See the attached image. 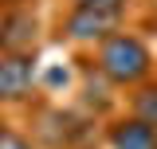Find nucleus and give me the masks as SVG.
<instances>
[{"mask_svg":"<svg viewBox=\"0 0 157 149\" xmlns=\"http://www.w3.org/2000/svg\"><path fill=\"white\" fill-rule=\"evenodd\" d=\"M94 71L114 90H134L137 82H145L153 74V51L141 36L118 28L102 43H94Z\"/></svg>","mask_w":157,"mask_h":149,"instance_id":"f257e3e1","label":"nucleus"},{"mask_svg":"<svg viewBox=\"0 0 157 149\" xmlns=\"http://www.w3.org/2000/svg\"><path fill=\"white\" fill-rule=\"evenodd\" d=\"M122 28V8H86V4H71L67 16L59 24L63 39L71 43H102V39Z\"/></svg>","mask_w":157,"mask_h":149,"instance_id":"f03ea898","label":"nucleus"},{"mask_svg":"<svg viewBox=\"0 0 157 149\" xmlns=\"http://www.w3.org/2000/svg\"><path fill=\"white\" fill-rule=\"evenodd\" d=\"M39 43V16L24 4L4 8L0 16V55H36Z\"/></svg>","mask_w":157,"mask_h":149,"instance_id":"7ed1b4c3","label":"nucleus"},{"mask_svg":"<svg viewBox=\"0 0 157 149\" xmlns=\"http://www.w3.org/2000/svg\"><path fill=\"white\" fill-rule=\"evenodd\" d=\"M36 86V55H0V106L28 102Z\"/></svg>","mask_w":157,"mask_h":149,"instance_id":"20e7f679","label":"nucleus"},{"mask_svg":"<svg viewBox=\"0 0 157 149\" xmlns=\"http://www.w3.org/2000/svg\"><path fill=\"white\" fill-rule=\"evenodd\" d=\"M106 149H157V126L141 122L134 114L114 118L106 126Z\"/></svg>","mask_w":157,"mask_h":149,"instance_id":"39448f33","label":"nucleus"},{"mask_svg":"<svg viewBox=\"0 0 157 149\" xmlns=\"http://www.w3.org/2000/svg\"><path fill=\"white\" fill-rule=\"evenodd\" d=\"M130 114L141 118V122H149V126H157V82L153 78H145V82L134 86V94H130Z\"/></svg>","mask_w":157,"mask_h":149,"instance_id":"423d86ee","label":"nucleus"},{"mask_svg":"<svg viewBox=\"0 0 157 149\" xmlns=\"http://www.w3.org/2000/svg\"><path fill=\"white\" fill-rule=\"evenodd\" d=\"M0 149H36V145H32V137H24L20 130L0 126Z\"/></svg>","mask_w":157,"mask_h":149,"instance_id":"0eeeda50","label":"nucleus"},{"mask_svg":"<svg viewBox=\"0 0 157 149\" xmlns=\"http://www.w3.org/2000/svg\"><path fill=\"white\" fill-rule=\"evenodd\" d=\"M71 4H86V8H122V12H126V0H71Z\"/></svg>","mask_w":157,"mask_h":149,"instance_id":"6e6552de","label":"nucleus"},{"mask_svg":"<svg viewBox=\"0 0 157 149\" xmlns=\"http://www.w3.org/2000/svg\"><path fill=\"white\" fill-rule=\"evenodd\" d=\"M12 4H16V0H0V8H12Z\"/></svg>","mask_w":157,"mask_h":149,"instance_id":"1a4fd4ad","label":"nucleus"},{"mask_svg":"<svg viewBox=\"0 0 157 149\" xmlns=\"http://www.w3.org/2000/svg\"><path fill=\"white\" fill-rule=\"evenodd\" d=\"M153 71H157V63H153Z\"/></svg>","mask_w":157,"mask_h":149,"instance_id":"9d476101","label":"nucleus"}]
</instances>
